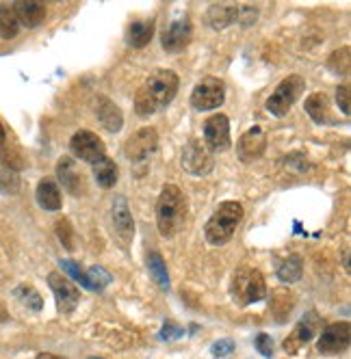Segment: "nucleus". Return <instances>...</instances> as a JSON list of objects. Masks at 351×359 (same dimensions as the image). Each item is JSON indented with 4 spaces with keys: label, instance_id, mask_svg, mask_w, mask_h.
<instances>
[{
    "label": "nucleus",
    "instance_id": "1",
    "mask_svg": "<svg viewBox=\"0 0 351 359\" xmlns=\"http://www.w3.org/2000/svg\"><path fill=\"white\" fill-rule=\"evenodd\" d=\"M180 81L178 74L171 69H157L150 74V79L139 87L135 95V111L139 117H150L154 115L159 109H165L171 104L176 93H178Z\"/></svg>",
    "mask_w": 351,
    "mask_h": 359
},
{
    "label": "nucleus",
    "instance_id": "2",
    "mask_svg": "<svg viewBox=\"0 0 351 359\" xmlns=\"http://www.w3.org/2000/svg\"><path fill=\"white\" fill-rule=\"evenodd\" d=\"M187 210H189L187 195L176 184L163 187V191L157 199V225H159L161 236L171 238L178 234L185 227Z\"/></svg>",
    "mask_w": 351,
    "mask_h": 359
},
{
    "label": "nucleus",
    "instance_id": "3",
    "mask_svg": "<svg viewBox=\"0 0 351 359\" xmlns=\"http://www.w3.org/2000/svg\"><path fill=\"white\" fill-rule=\"evenodd\" d=\"M243 221V206L239 201H223L217 206V210L213 212V217L208 219L206 227H204V236L211 245L221 247L228 243L234 232L237 225Z\"/></svg>",
    "mask_w": 351,
    "mask_h": 359
},
{
    "label": "nucleus",
    "instance_id": "4",
    "mask_svg": "<svg viewBox=\"0 0 351 359\" xmlns=\"http://www.w3.org/2000/svg\"><path fill=\"white\" fill-rule=\"evenodd\" d=\"M267 297L265 277L258 269H239L232 277V299L239 305H252Z\"/></svg>",
    "mask_w": 351,
    "mask_h": 359
},
{
    "label": "nucleus",
    "instance_id": "5",
    "mask_svg": "<svg viewBox=\"0 0 351 359\" xmlns=\"http://www.w3.org/2000/svg\"><path fill=\"white\" fill-rule=\"evenodd\" d=\"M304 89H306V81L302 76H297V74L286 76L267 100V111L275 117H284L291 111V107L299 100V95L304 93Z\"/></svg>",
    "mask_w": 351,
    "mask_h": 359
},
{
    "label": "nucleus",
    "instance_id": "6",
    "mask_svg": "<svg viewBox=\"0 0 351 359\" xmlns=\"http://www.w3.org/2000/svg\"><path fill=\"white\" fill-rule=\"evenodd\" d=\"M223 100L225 85L221 79H215V76H206L191 91V107L197 111H213L223 104Z\"/></svg>",
    "mask_w": 351,
    "mask_h": 359
},
{
    "label": "nucleus",
    "instance_id": "7",
    "mask_svg": "<svg viewBox=\"0 0 351 359\" xmlns=\"http://www.w3.org/2000/svg\"><path fill=\"white\" fill-rule=\"evenodd\" d=\"M69 149L77 158L95 165L107 156V147L95 133L91 130H79L69 141Z\"/></svg>",
    "mask_w": 351,
    "mask_h": 359
},
{
    "label": "nucleus",
    "instance_id": "8",
    "mask_svg": "<svg viewBox=\"0 0 351 359\" xmlns=\"http://www.w3.org/2000/svg\"><path fill=\"white\" fill-rule=\"evenodd\" d=\"M159 147V135L154 128H141L124 145L126 158L131 163H145Z\"/></svg>",
    "mask_w": 351,
    "mask_h": 359
},
{
    "label": "nucleus",
    "instance_id": "9",
    "mask_svg": "<svg viewBox=\"0 0 351 359\" xmlns=\"http://www.w3.org/2000/svg\"><path fill=\"white\" fill-rule=\"evenodd\" d=\"M48 286L57 299V307H59L61 314H72L74 310H77V305L81 301V290L74 286L67 277H63L59 273H50Z\"/></svg>",
    "mask_w": 351,
    "mask_h": 359
},
{
    "label": "nucleus",
    "instance_id": "10",
    "mask_svg": "<svg viewBox=\"0 0 351 359\" xmlns=\"http://www.w3.org/2000/svg\"><path fill=\"white\" fill-rule=\"evenodd\" d=\"M349 342H351L349 323H332L321 331L317 348L321 355H338L349 348Z\"/></svg>",
    "mask_w": 351,
    "mask_h": 359
},
{
    "label": "nucleus",
    "instance_id": "11",
    "mask_svg": "<svg viewBox=\"0 0 351 359\" xmlns=\"http://www.w3.org/2000/svg\"><path fill=\"white\" fill-rule=\"evenodd\" d=\"M191 37H193L191 22H189L187 15H183L178 20H173L169 27L163 31L161 43H163V50L167 55H178L191 43Z\"/></svg>",
    "mask_w": 351,
    "mask_h": 359
},
{
    "label": "nucleus",
    "instance_id": "12",
    "mask_svg": "<svg viewBox=\"0 0 351 359\" xmlns=\"http://www.w3.org/2000/svg\"><path fill=\"white\" fill-rule=\"evenodd\" d=\"M204 141L211 151H225L230 149V119L223 113H217L206 119L204 123Z\"/></svg>",
    "mask_w": 351,
    "mask_h": 359
},
{
    "label": "nucleus",
    "instance_id": "13",
    "mask_svg": "<svg viewBox=\"0 0 351 359\" xmlns=\"http://www.w3.org/2000/svg\"><path fill=\"white\" fill-rule=\"evenodd\" d=\"M183 167L191 175H206L213 169V158L208 149L199 141H189L183 149Z\"/></svg>",
    "mask_w": 351,
    "mask_h": 359
},
{
    "label": "nucleus",
    "instance_id": "14",
    "mask_svg": "<svg viewBox=\"0 0 351 359\" xmlns=\"http://www.w3.org/2000/svg\"><path fill=\"white\" fill-rule=\"evenodd\" d=\"M265 147H267V135H265L263 128L254 126V128H249V130L239 139L237 154H239L241 163H252V161L263 156Z\"/></svg>",
    "mask_w": 351,
    "mask_h": 359
},
{
    "label": "nucleus",
    "instance_id": "15",
    "mask_svg": "<svg viewBox=\"0 0 351 359\" xmlns=\"http://www.w3.org/2000/svg\"><path fill=\"white\" fill-rule=\"evenodd\" d=\"M57 177H59V182L63 184V189L67 193H72V195H83L85 193V180H83V173H81L79 165L74 163V158L63 156L57 163Z\"/></svg>",
    "mask_w": 351,
    "mask_h": 359
},
{
    "label": "nucleus",
    "instance_id": "16",
    "mask_svg": "<svg viewBox=\"0 0 351 359\" xmlns=\"http://www.w3.org/2000/svg\"><path fill=\"white\" fill-rule=\"evenodd\" d=\"M113 225H115V232L124 243H131L135 236V221L133 215L128 210V201L124 197H117L113 203Z\"/></svg>",
    "mask_w": 351,
    "mask_h": 359
},
{
    "label": "nucleus",
    "instance_id": "17",
    "mask_svg": "<svg viewBox=\"0 0 351 359\" xmlns=\"http://www.w3.org/2000/svg\"><path fill=\"white\" fill-rule=\"evenodd\" d=\"M95 113H98L100 123H102L109 133H119V130H121V126H124V115H121L119 107L115 104L113 100H109V97H105V95H100V97H98V109H95Z\"/></svg>",
    "mask_w": 351,
    "mask_h": 359
},
{
    "label": "nucleus",
    "instance_id": "18",
    "mask_svg": "<svg viewBox=\"0 0 351 359\" xmlns=\"http://www.w3.org/2000/svg\"><path fill=\"white\" fill-rule=\"evenodd\" d=\"M35 195H37V203L44 210H48V212L61 210V203H63L61 189L53 182V180H41V182L37 184V193Z\"/></svg>",
    "mask_w": 351,
    "mask_h": 359
},
{
    "label": "nucleus",
    "instance_id": "19",
    "mask_svg": "<svg viewBox=\"0 0 351 359\" xmlns=\"http://www.w3.org/2000/svg\"><path fill=\"white\" fill-rule=\"evenodd\" d=\"M13 13L20 24L29 29H35L46 20V5L44 3H15Z\"/></svg>",
    "mask_w": 351,
    "mask_h": 359
},
{
    "label": "nucleus",
    "instance_id": "20",
    "mask_svg": "<svg viewBox=\"0 0 351 359\" xmlns=\"http://www.w3.org/2000/svg\"><path fill=\"white\" fill-rule=\"evenodd\" d=\"M306 113L314 123H334V117L330 113V100L325 93H312L306 100Z\"/></svg>",
    "mask_w": 351,
    "mask_h": 359
},
{
    "label": "nucleus",
    "instance_id": "21",
    "mask_svg": "<svg viewBox=\"0 0 351 359\" xmlns=\"http://www.w3.org/2000/svg\"><path fill=\"white\" fill-rule=\"evenodd\" d=\"M128 43L133 48H145L154 37V20H137L128 27Z\"/></svg>",
    "mask_w": 351,
    "mask_h": 359
},
{
    "label": "nucleus",
    "instance_id": "22",
    "mask_svg": "<svg viewBox=\"0 0 351 359\" xmlns=\"http://www.w3.org/2000/svg\"><path fill=\"white\" fill-rule=\"evenodd\" d=\"M93 177L102 189H113L119 180V169L109 156H105L102 161L93 165Z\"/></svg>",
    "mask_w": 351,
    "mask_h": 359
},
{
    "label": "nucleus",
    "instance_id": "23",
    "mask_svg": "<svg viewBox=\"0 0 351 359\" xmlns=\"http://www.w3.org/2000/svg\"><path fill=\"white\" fill-rule=\"evenodd\" d=\"M275 273H278V279L284 281V284H295V281H299L304 275V262L297 253H291L289 258H284L278 264V271Z\"/></svg>",
    "mask_w": 351,
    "mask_h": 359
},
{
    "label": "nucleus",
    "instance_id": "24",
    "mask_svg": "<svg viewBox=\"0 0 351 359\" xmlns=\"http://www.w3.org/2000/svg\"><path fill=\"white\" fill-rule=\"evenodd\" d=\"M317 320V316L312 314L310 316V320L308 318H304L302 323H299L297 327H295V331L291 333V338L284 342V348H286V353L289 351H293L295 346H304L306 342H310L312 340V336H314V323Z\"/></svg>",
    "mask_w": 351,
    "mask_h": 359
},
{
    "label": "nucleus",
    "instance_id": "25",
    "mask_svg": "<svg viewBox=\"0 0 351 359\" xmlns=\"http://www.w3.org/2000/svg\"><path fill=\"white\" fill-rule=\"evenodd\" d=\"M147 271H150V277L154 279V284L163 290L169 288V273H167V266H165V260L159 251H152L147 255Z\"/></svg>",
    "mask_w": 351,
    "mask_h": 359
},
{
    "label": "nucleus",
    "instance_id": "26",
    "mask_svg": "<svg viewBox=\"0 0 351 359\" xmlns=\"http://www.w3.org/2000/svg\"><path fill=\"white\" fill-rule=\"evenodd\" d=\"M239 18V9L237 7H228V5H215L208 11V22L213 29H223L232 24Z\"/></svg>",
    "mask_w": 351,
    "mask_h": 359
},
{
    "label": "nucleus",
    "instance_id": "27",
    "mask_svg": "<svg viewBox=\"0 0 351 359\" xmlns=\"http://www.w3.org/2000/svg\"><path fill=\"white\" fill-rule=\"evenodd\" d=\"M13 294L18 297V301H20L22 305H27L29 310H33V312H39L41 307H44V299H41V294H39L33 286L22 284V286H18V288L13 290Z\"/></svg>",
    "mask_w": 351,
    "mask_h": 359
},
{
    "label": "nucleus",
    "instance_id": "28",
    "mask_svg": "<svg viewBox=\"0 0 351 359\" xmlns=\"http://www.w3.org/2000/svg\"><path fill=\"white\" fill-rule=\"evenodd\" d=\"M20 31V22L13 13L11 7L0 9V37L3 39H13Z\"/></svg>",
    "mask_w": 351,
    "mask_h": 359
},
{
    "label": "nucleus",
    "instance_id": "29",
    "mask_svg": "<svg viewBox=\"0 0 351 359\" xmlns=\"http://www.w3.org/2000/svg\"><path fill=\"white\" fill-rule=\"evenodd\" d=\"M87 279H89V288L93 292H100V290H105L109 284H111V275L109 271H105L102 266H91L87 271Z\"/></svg>",
    "mask_w": 351,
    "mask_h": 359
},
{
    "label": "nucleus",
    "instance_id": "30",
    "mask_svg": "<svg viewBox=\"0 0 351 359\" xmlns=\"http://www.w3.org/2000/svg\"><path fill=\"white\" fill-rule=\"evenodd\" d=\"M59 264H61L63 273H67L69 279H74V281H77V284H81L83 288L91 290V288H89V279H87V271H83V269L79 266V262H74V260H61Z\"/></svg>",
    "mask_w": 351,
    "mask_h": 359
},
{
    "label": "nucleus",
    "instance_id": "31",
    "mask_svg": "<svg viewBox=\"0 0 351 359\" xmlns=\"http://www.w3.org/2000/svg\"><path fill=\"white\" fill-rule=\"evenodd\" d=\"M328 65L334 74H349V48L336 50Z\"/></svg>",
    "mask_w": 351,
    "mask_h": 359
},
{
    "label": "nucleus",
    "instance_id": "32",
    "mask_svg": "<svg viewBox=\"0 0 351 359\" xmlns=\"http://www.w3.org/2000/svg\"><path fill=\"white\" fill-rule=\"evenodd\" d=\"M57 236L65 245V249H74V238H72V225L67 219L57 221Z\"/></svg>",
    "mask_w": 351,
    "mask_h": 359
},
{
    "label": "nucleus",
    "instance_id": "33",
    "mask_svg": "<svg viewBox=\"0 0 351 359\" xmlns=\"http://www.w3.org/2000/svg\"><path fill=\"white\" fill-rule=\"evenodd\" d=\"M183 336H185V329L180 325H176L173 320H167L163 325V331H161L163 340H176V338H183Z\"/></svg>",
    "mask_w": 351,
    "mask_h": 359
},
{
    "label": "nucleus",
    "instance_id": "34",
    "mask_svg": "<svg viewBox=\"0 0 351 359\" xmlns=\"http://www.w3.org/2000/svg\"><path fill=\"white\" fill-rule=\"evenodd\" d=\"M256 348L263 357H271L273 355V340L267 336V333H258L256 336Z\"/></svg>",
    "mask_w": 351,
    "mask_h": 359
},
{
    "label": "nucleus",
    "instance_id": "35",
    "mask_svg": "<svg viewBox=\"0 0 351 359\" xmlns=\"http://www.w3.org/2000/svg\"><path fill=\"white\" fill-rule=\"evenodd\" d=\"M234 351V342L232 340H219L211 346V353L215 357H225V355H230Z\"/></svg>",
    "mask_w": 351,
    "mask_h": 359
},
{
    "label": "nucleus",
    "instance_id": "36",
    "mask_svg": "<svg viewBox=\"0 0 351 359\" xmlns=\"http://www.w3.org/2000/svg\"><path fill=\"white\" fill-rule=\"evenodd\" d=\"M336 102H338L343 115H349V87L347 85H340L336 89Z\"/></svg>",
    "mask_w": 351,
    "mask_h": 359
},
{
    "label": "nucleus",
    "instance_id": "37",
    "mask_svg": "<svg viewBox=\"0 0 351 359\" xmlns=\"http://www.w3.org/2000/svg\"><path fill=\"white\" fill-rule=\"evenodd\" d=\"M35 359H65V357H61V355H53V353H39Z\"/></svg>",
    "mask_w": 351,
    "mask_h": 359
},
{
    "label": "nucleus",
    "instance_id": "38",
    "mask_svg": "<svg viewBox=\"0 0 351 359\" xmlns=\"http://www.w3.org/2000/svg\"><path fill=\"white\" fill-rule=\"evenodd\" d=\"M9 318V314H7V307H5V303L0 301V320H7Z\"/></svg>",
    "mask_w": 351,
    "mask_h": 359
},
{
    "label": "nucleus",
    "instance_id": "39",
    "mask_svg": "<svg viewBox=\"0 0 351 359\" xmlns=\"http://www.w3.org/2000/svg\"><path fill=\"white\" fill-rule=\"evenodd\" d=\"M5 139H7V135H5V128H3V123H0V147L5 145Z\"/></svg>",
    "mask_w": 351,
    "mask_h": 359
},
{
    "label": "nucleus",
    "instance_id": "40",
    "mask_svg": "<svg viewBox=\"0 0 351 359\" xmlns=\"http://www.w3.org/2000/svg\"><path fill=\"white\" fill-rule=\"evenodd\" d=\"M89 359H102V357H89Z\"/></svg>",
    "mask_w": 351,
    "mask_h": 359
}]
</instances>
